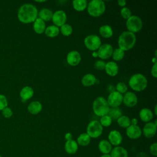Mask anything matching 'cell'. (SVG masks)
<instances>
[{
	"label": "cell",
	"instance_id": "1",
	"mask_svg": "<svg viewBox=\"0 0 157 157\" xmlns=\"http://www.w3.org/2000/svg\"><path fill=\"white\" fill-rule=\"evenodd\" d=\"M38 10L31 4H24L20 6L18 10L17 17L20 21L23 23L34 22L37 18Z\"/></svg>",
	"mask_w": 157,
	"mask_h": 157
},
{
	"label": "cell",
	"instance_id": "2",
	"mask_svg": "<svg viewBox=\"0 0 157 157\" xmlns=\"http://www.w3.org/2000/svg\"><path fill=\"white\" fill-rule=\"evenodd\" d=\"M136 36L135 34L129 31H123L118 39V48L123 51H128L132 49L135 45Z\"/></svg>",
	"mask_w": 157,
	"mask_h": 157
},
{
	"label": "cell",
	"instance_id": "3",
	"mask_svg": "<svg viewBox=\"0 0 157 157\" xmlns=\"http://www.w3.org/2000/svg\"><path fill=\"white\" fill-rule=\"evenodd\" d=\"M128 84L134 91H142L147 88L148 81L143 74L137 73L134 74L129 78Z\"/></svg>",
	"mask_w": 157,
	"mask_h": 157
},
{
	"label": "cell",
	"instance_id": "4",
	"mask_svg": "<svg viewBox=\"0 0 157 157\" xmlns=\"http://www.w3.org/2000/svg\"><path fill=\"white\" fill-rule=\"evenodd\" d=\"M110 107L107 100L102 96L96 98L93 102V110L95 115L98 117H102L107 115Z\"/></svg>",
	"mask_w": 157,
	"mask_h": 157
},
{
	"label": "cell",
	"instance_id": "5",
	"mask_svg": "<svg viewBox=\"0 0 157 157\" xmlns=\"http://www.w3.org/2000/svg\"><path fill=\"white\" fill-rule=\"evenodd\" d=\"M105 10V4L102 0H92L87 5L88 14L93 17L102 15Z\"/></svg>",
	"mask_w": 157,
	"mask_h": 157
},
{
	"label": "cell",
	"instance_id": "6",
	"mask_svg": "<svg viewBox=\"0 0 157 157\" xmlns=\"http://www.w3.org/2000/svg\"><path fill=\"white\" fill-rule=\"evenodd\" d=\"M126 26L128 31L132 33H138L140 31L143 26V23L141 18L136 15H132L126 20Z\"/></svg>",
	"mask_w": 157,
	"mask_h": 157
},
{
	"label": "cell",
	"instance_id": "7",
	"mask_svg": "<svg viewBox=\"0 0 157 157\" xmlns=\"http://www.w3.org/2000/svg\"><path fill=\"white\" fill-rule=\"evenodd\" d=\"M103 132V127L98 120L91 121L86 127V134L91 137L96 139L99 137Z\"/></svg>",
	"mask_w": 157,
	"mask_h": 157
},
{
	"label": "cell",
	"instance_id": "8",
	"mask_svg": "<svg viewBox=\"0 0 157 157\" xmlns=\"http://www.w3.org/2000/svg\"><path fill=\"white\" fill-rule=\"evenodd\" d=\"M84 44L89 50L97 51L101 45V40L99 37L95 34L87 36L84 39Z\"/></svg>",
	"mask_w": 157,
	"mask_h": 157
},
{
	"label": "cell",
	"instance_id": "9",
	"mask_svg": "<svg viewBox=\"0 0 157 157\" xmlns=\"http://www.w3.org/2000/svg\"><path fill=\"white\" fill-rule=\"evenodd\" d=\"M107 103L110 107H118L123 102V94L114 91L111 92L107 98Z\"/></svg>",
	"mask_w": 157,
	"mask_h": 157
},
{
	"label": "cell",
	"instance_id": "10",
	"mask_svg": "<svg viewBox=\"0 0 157 157\" xmlns=\"http://www.w3.org/2000/svg\"><path fill=\"white\" fill-rule=\"evenodd\" d=\"M113 51V47L109 44H101L97 50L98 57L102 59H106L112 56Z\"/></svg>",
	"mask_w": 157,
	"mask_h": 157
},
{
	"label": "cell",
	"instance_id": "11",
	"mask_svg": "<svg viewBox=\"0 0 157 157\" xmlns=\"http://www.w3.org/2000/svg\"><path fill=\"white\" fill-rule=\"evenodd\" d=\"M52 20L54 25L58 28L61 27L66 23L67 20V15L66 12L62 10H56L53 13Z\"/></svg>",
	"mask_w": 157,
	"mask_h": 157
},
{
	"label": "cell",
	"instance_id": "12",
	"mask_svg": "<svg viewBox=\"0 0 157 157\" xmlns=\"http://www.w3.org/2000/svg\"><path fill=\"white\" fill-rule=\"evenodd\" d=\"M156 120H155V122L150 121L146 123L143 128V129L142 130V132L145 137L151 138L155 135L156 132Z\"/></svg>",
	"mask_w": 157,
	"mask_h": 157
},
{
	"label": "cell",
	"instance_id": "13",
	"mask_svg": "<svg viewBox=\"0 0 157 157\" xmlns=\"http://www.w3.org/2000/svg\"><path fill=\"white\" fill-rule=\"evenodd\" d=\"M138 99L135 93L131 91H127L123 96V102L128 107H133L137 104Z\"/></svg>",
	"mask_w": 157,
	"mask_h": 157
},
{
	"label": "cell",
	"instance_id": "14",
	"mask_svg": "<svg viewBox=\"0 0 157 157\" xmlns=\"http://www.w3.org/2000/svg\"><path fill=\"white\" fill-rule=\"evenodd\" d=\"M82 57L80 53L76 50L69 52L66 56V61L69 65L71 66H76L78 65L81 61Z\"/></svg>",
	"mask_w": 157,
	"mask_h": 157
},
{
	"label": "cell",
	"instance_id": "15",
	"mask_svg": "<svg viewBox=\"0 0 157 157\" xmlns=\"http://www.w3.org/2000/svg\"><path fill=\"white\" fill-rule=\"evenodd\" d=\"M108 141L113 146H119L123 141V137L121 133L117 130L111 131L108 135Z\"/></svg>",
	"mask_w": 157,
	"mask_h": 157
},
{
	"label": "cell",
	"instance_id": "16",
	"mask_svg": "<svg viewBox=\"0 0 157 157\" xmlns=\"http://www.w3.org/2000/svg\"><path fill=\"white\" fill-rule=\"evenodd\" d=\"M126 134L129 139H137L142 136V132L141 128L138 125L131 124L126 128Z\"/></svg>",
	"mask_w": 157,
	"mask_h": 157
},
{
	"label": "cell",
	"instance_id": "17",
	"mask_svg": "<svg viewBox=\"0 0 157 157\" xmlns=\"http://www.w3.org/2000/svg\"><path fill=\"white\" fill-rule=\"evenodd\" d=\"M106 74L111 77L116 76L119 71V67L115 61H109L105 64L104 69Z\"/></svg>",
	"mask_w": 157,
	"mask_h": 157
},
{
	"label": "cell",
	"instance_id": "18",
	"mask_svg": "<svg viewBox=\"0 0 157 157\" xmlns=\"http://www.w3.org/2000/svg\"><path fill=\"white\" fill-rule=\"evenodd\" d=\"M139 118L140 119L145 122L148 123L151 121L153 118V113L152 111L148 108H143L139 112Z\"/></svg>",
	"mask_w": 157,
	"mask_h": 157
},
{
	"label": "cell",
	"instance_id": "19",
	"mask_svg": "<svg viewBox=\"0 0 157 157\" xmlns=\"http://www.w3.org/2000/svg\"><path fill=\"white\" fill-rule=\"evenodd\" d=\"M78 145L77 142L73 139L67 140L66 142L64 145V150L67 154L74 155L78 150Z\"/></svg>",
	"mask_w": 157,
	"mask_h": 157
},
{
	"label": "cell",
	"instance_id": "20",
	"mask_svg": "<svg viewBox=\"0 0 157 157\" xmlns=\"http://www.w3.org/2000/svg\"><path fill=\"white\" fill-rule=\"evenodd\" d=\"M111 157H128V153L126 148L121 146L113 148L110 153Z\"/></svg>",
	"mask_w": 157,
	"mask_h": 157
},
{
	"label": "cell",
	"instance_id": "21",
	"mask_svg": "<svg viewBox=\"0 0 157 157\" xmlns=\"http://www.w3.org/2000/svg\"><path fill=\"white\" fill-rule=\"evenodd\" d=\"M53 14V12L52 10L47 8H43L38 12L37 17L44 21H48L52 20Z\"/></svg>",
	"mask_w": 157,
	"mask_h": 157
},
{
	"label": "cell",
	"instance_id": "22",
	"mask_svg": "<svg viewBox=\"0 0 157 157\" xmlns=\"http://www.w3.org/2000/svg\"><path fill=\"white\" fill-rule=\"evenodd\" d=\"M98 149L102 154H109L112 149V145L107 140L103 139L99 142Z\"/></svg>",
	"mask_w": 157,
	"mask_h": 157
},
{
	"label": "cell",
	"instance_id": "23",
	"mask_svg": "<svg viewBox=\"0 0 157 157\" xmlns=\"http://www.w3.org/2000/svg\"><path fill=\"white\" fill-rule=\"evenodd\" d=\"M33 23V29L36 33L41 34L44 33L46 28L45 21L37 17Z\"/></svg>",
	"mask_w": 157,
	"mask_h": 157
},
{
	"label": "cell",
	"instance_id": "24",
	"mask_svg": "<svg viewBox=\"0 0 157 157\" xmlns=\"http://www.w3.org/2000/svg\"><path fill=\"white\" fill-rule=\"evenodd\" d=\"M33 95L34 90L31 86H26L23 87L20 92V96L21 98V100L25 101L31 99L33 96Z\"/></svg>",
	"mask_w": 157,
	"mask_h": 157
},
{
	"label": "cell",
	"instance_id": "25",
	"mask_svg": "<svg viewBox=\"0 0 157 157\" xmlns=\"http://www.w3.org/2000/svg\"><path fill=\"white\" fill-rule=\"evenodd\" d=\"M42 109V105L39 101H33L28 106V112L33 115L39 113Z\"/></svg>",
	"mask_w": 157,
	"mask_h": 157
},
{
	"label": "cell",
	"instance_id": "26",
	"mask_svg": "<svg viewBox=\"0 0 157 157\" xmlns=\"http://www.w3.org/2000/svg\"><path fill=\"white\" fill-rule=\"evenodd\" d=\"M96 80L97 78L93 74L89 73L83 75L81 80V83L85 86H91L96 83Z\"/></svg>",
	"mask_w": 157,
	"mask_h": 157
},
{
	"label": "cell",
	"instance_id": "27",
	"mask_svg": "<svg viewBox=\"0 0 157 157\" xmlns=\"http://www.w3.org/2000/svg\"><path fill=\"white\" fill-rule=\"evenodd\" d=\"M99 32L100 35L104 38H110L113 36V29L108 25H104L100 26Z\"/></svg>",
	"mask_w": 157,
	"mask_h": 157
},
{
	"label": "cell",
	"instance_id": "28",
	"mask_svg": "<svg viewBox=\"0 0 157 157\" xmlns=\"http://www.w3.org/2000/svg\"><path fill=\"white\" fill-rule=\"evenodd\" d=\"M44 33L48 37H55L59 34V28L55 25H50L45 28Z\"/></svg>",
	"mask_w": 157,
	"mask_h": 157
},
{
	"label": "cell",
	"instance_id": "29",
	"mask_svg": "<svg viewBox=\"0 0 157 157\" xmlns=\"http://www.w3.org/2000/svg\"><path fill=\"white\" fill-rule=\"evenodd\" d=\"M76 142L78 145L85 147L90 144L91 142V137L86 132L82 133L77 137Z\"/></svg>",
	"mask_w": 157,
	"mask_h": 157
},
{
	"label": "cell",
	"instance_id": "30",
	"mask_svg": "<svg viewBox=\"0 0 157 157\" xmlns=\"http://www.w3.org/2000/svg\"><path fill=\"white\" fill-rule=\"evenodd\" d=\"M88 2L86 0H74L72 1L74 9L78 12L85 10L87 8Z\"/></svg>",
	"mask_w": 157,
	"mask_h": 157
},
{
	"label": "cell",
	"instance_id": "31",
	"mask_svg": "<svg viewBox=\"0 0 157 157\" xmlns=\"http://www.w3.org/2000/svg\"><path fill=\"white\" fill-rule=\"evenodd\" d=\"M107 115L112 120H115L122 115V112L119 107H111L109 109Z\"/></svg>",
	"mask_w": 157,
	"mask_h": 157
},
{
	"label": "cell",
	"instance_id": "32",
	"mask_svg": "<svg viewBox=\"0 0 157 157\" xmlns=\"http://www.w3.org/2000/svg\"><path fill=\"white\" fill-rule=\"evenodd\" d=\"M117 124L121 128L126 129L131 125V120L128 116L126 115H121L117 120Z\"/></svg>",
	"mask_w": 157,
	"mask_h": 157
},
{
	"label": "cell",
	"instance_id": "33",
	"mask_svg": "<svg viewBox=\"0 0 157 157\" xmlns=\"http://www.w3.org/2000/svg\"><path fill=\"white\" fill-rule=\"evenodd\" d=\"M112 58L115 61H119L123 59L124 56V52L119 48H115L112 55Z\"/></svg>",
	"mask_w": 157,
	"mask_h": 157
},
{
	"label": "cell",
	"instance_id": "34",
	"mask_svg": "<svg viewBox=\"0 0 157 157\" xmlns=\"http://www.w3.org/2000/svg\"><path fill=\"white\" fill-rule=\"evenodd\" d=\"M73 32V28L71 25L67 23H65L60 27L59 33H61L64 36H69L72 34Z\"/></svg>",
	"mask_w": 157,
	"mask_h": 157
},
{
	"label": "cell",
	"instance_id": "35",
	"mask_svg": "<svg viewBox=\"0 0 157 157\" xmlns=\"http://www.w3.org/2000/svg\"><path fill=\"white\" fill-rule=\"evenodd\" d=\"M99 123L102 127H109L111 125L112 120L108 115H106L101 117Z\"/></svg>",
	"mask_w": 157,
	"mask_h": 157
},
{
	"label": "cell",
	"instance_id": "36",
	"mask_svg": "<svg viewBox=\"0 0 157 157\" xmlns=\"http://www.w3.org/2000/svg\"><path fill=\"white\" fill-rule=\"evenodd\" d=\"M116 91L120 93V94H123L127 92L128 91V86L127 85L123 82H119L115 86Z\"/></svg>",
	"mask_w": 157,
	"mask_h": 157
},
{
	"label": "cell",
	"instance_id": "37",
	"mask_svg": "<svg viewBox=\"0 0 157 157\" xmlns=\"http://www.w3.org/2000/svg\"><path fill=\"white\" fill-rule=\"evenodd\" d=\"M120 15L124 19H126V20L128 19L132 15L131 10L126 7H122V9L120 10Z\"/></svg>",
	"mask_w": 157,
	"mask_h": 157
},
{
	"label": "cell",
	"instance_id": "38",
	"mask_svg": "<svg viewBox=\"0 0 157 157\" xmlns=\"http://www.w3.org/2000/svg\"><path fill=\"white\" fill-rule=\"evenodd\" d=\"M105 64L106 63L103 60H101V59L97 60L94 64V67L98 71H102V70H104L105 69Z\"/></svg>",
	"mask_w": 157,
	"mask_h": 157
},
{
	"label": "cell",
	"instance_id": "39",
	"mask_svg": "<svg viewBox=\"0 0 157 157\" xmlns=\"http://www.w3.org/2000/svg\"><path fill=\"white\" fill-rule=\"evenodd\" d=\"M8 101L6 97L3 94H0V110H2L7 107Z\"/></svg>",
	"mask_w": 157,
	"mask_h": 157
},
{
	"label": "cell",
	"instance_id": "40",
	"mask_svg": "<svg viewBox=\"0 0 157 157\" xmlns=\"http://www.w3.org/2000/svg\"><path fill=\"white\" fill-rule=\"evenodd\" d=\"M2 115L5 117V118H10L12 114H13V112H12V110L10 109V108L7 107L6 108H4L2 110Z\"/></svg>",
	"mask_w": 157,
	"mask_h": 157
},
{
	"label": "cell",
	"instance_id": "41",
	"mask_svg": "<svg viewBox=\"0 0 157 157\" xmlns=\"http://www.w3.org/2000/svg\"><path fill=\"white\" fill-rule=\"evenodd\" d=\"M150 153H151V155L154 156H157V143L155 142L153 144H152L150 146Z\"/></svg>",
	"mask_w": 157,
	"mask_h": 157
},
{
	"label": "cell",
	"instance_id": "42",
	"mask_svg": "<svg viewBox=\"0 0 157 157\" xmlns=\"http://www.w3.org/2000/svg\"><path fill=\"white\" fill-rule=\"evenodd\" d=\"M151 74L154 78L157 77V66H156V63L153 64V65L151 67Z\"/></svg>",
	"mask_w": 157,
	"mask_h": 157
},
{
	"label": "cell",
	"instance_id": "43",
	"mask_svg": "<svg viewBox=\"0 0 157 157\" xmlns=\"http://www.w3.org/2000/svg\"><path fill=\"white\" fill-rule=\"evenodd\" d=\"M64 138L66 140V141L72 140V134L71 132H67L64 136Z\"/></svg>",
	"mask_w": 157,
	"mask_h": 157
},
{
	"label": "cell",
	"instance_id": "44",
	"mask_svg": "<svg viewBox=\"0 0 157 157\" xmlns=\"http://www.w3.org/2000/svg\"><path fill=\"white\" fill-rule=\"evenodd\" d=\"M117 2H118V4L122 7H124L126 4V2L125 0H118Z\"/></svg>",
	"mask_w": 157,
	"mask_h": 157
},
{
	"label": "cell",
	"instance_id": "45",
	"mask_svg": "<svg viewBox=\"0 0 157 157\" xmlns=\"http://www.w3.org/2000/svg\"><path fill=\"white\" fill-rule=\"evenodd\" d=\"M137 123H138V120L136 118H134L131 120V124L132 125H137Z\"/></svg>",
	"mask_w": 157,
	"mask_h": 157
},
{
	"label": "cell",
	"instance_id": "46",
	"mask_svg": "<svg viewBox=\"0 0 157 157\" xmlns=\"http://www.w3.org/2000/svg\"><path fill=\"white\" fill-rule=\"evenodd\" d=\"M92 56L94 58H97L98 57V53H97V51H94V52H93L92 53Z\"/></svg>",
	"mask_w": 157,
	"mask_h": 157
},
{
	"label": "cell",
	"instance_id": "47",
	"mask_svg": "<svg viewBox=\"0 0 157 157\" xmlns=\"http://www.w3.org/2000/svg\"><path fill=\"white\" fill-rule=\"evenodd\" d=\"M100 157H111L110 153L109 154H102Z\"/></svg>",
	"mask_w": 157,
	"mask_h": 157
},
{
	"label": "cell",
	"instance_id": "48",
	"mask_svg": "<svg viewBox=\"0 0 157 157\" xmlns=\"http://www.w3.org/2000/svg\"><path fill=\"white\" fill-rule=\"evenodd\" d=\"M152 62L153 63V64L157 63V62H156V57H155V58H153L152 59Z\"/></svg>",
	"mask_w": 157,
	"mask_h": 157
},
{
	"label": "cell",
	"instance_id": "49",
	"mask_svg": "<svg viewBox=\"0 0 157 157\" xmlns=\"http://www.w3.org/2000/svg\"><path fill=\"white\" fill-rule=\"evenodd\" d=\"M157 107V105H155V115H157V112H156V108Z\"/></svg>",
	"mask_w": 157,
	"mask_h": 157
},
{
	"label": "cell",
	"instance_id": "50",
	"mask_svg": "<svg viewBox=\"0 0 157 157\" xmlns=\"http://www.w3.org/2000/svg\"><path fill=\"white\" fill-rule=\"evenodd\" d=\"M45 1H36V2H44Z\"/></svg>",
	"mask_w": 157,
	"mask_h": 157
},
{
	"label": "cell",
	"instance_id": "51",
	"mask_svg": "<svg viewBox=\"0 0 157 157\" xmlns=\"http://www.w3.org/2000/svg\"><path fill=\"white\" fill-rule=\"evenodd\" d=\"M0 157H2V156H1V155H0Z\"/></svg>",
	"mask_w": 157,
	"mask_h": 157
}]
</instances>
